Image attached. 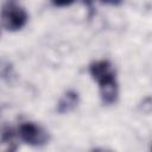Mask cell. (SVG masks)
Here are the masks:
<instances>
[{
    "mask_svg": "<svg viewBox=\"0 0 152 152\" xmlns=\"http://www.w3.org/2000/svg\"><path fill=\"white\" fill-rule=\"evenodd\" d=\"M89 74L99 84L100 96L103 103L113 104L119 96V86L115 71L109 61H95L89 65Z\"/></svg>",
    "mask_w": 152,
    "mask_h": 152,
    "instance_id": "obj_1",
    "label": "cell"
},
{
    "mask_svg": "<svg viewBox=\"0 0 152 152\" xmlns=\"http://www.w3.org/2000/svg\"><path fill=\"white\" fill-rule=\"evenodd\" d=\"M0 18L4 27L7 31H12V32L21 30L28 20L27 12L21 6L17 5L13 1H8L2 6L0 12Z\"/></svg>",
    "mask_w": 152,
    "mask_h": 152,
    "instance_id": "obj_2",
    "label": "cell"
},
{
    "mask_svg": "<svg viewBox=\"0 0 152 152\" xmlns=\"http://www.w3.org/2000/svg\"><path fill=\"white\" fill-rule=\"evenodd\" d=\"M19 138L27 145L42 146L49 141L48 132L34 122H23L18 128Z\"/></svg>",
    "mask_w": 152,
    "mask_h": 152,
    "instance_id": "obj_3",
    "label": "cell"
},
{
    "mask_svg": "<svg viewBox=\"0 0 152 152\" xmlns=\"http://www.w3.org/2000/svg\"><path fill=\"white\" fill-rule=\"evenodd\" d=\"M78 102H80L78 93L75 90H68L63 94V96L57 102L56 110L59 114H68L78 106Z\"/></svg>",
    "mask_w": 152,
    "mask_h": 152,
    "instance_id": "obj_4",
    "label": "cell"
},
{
    "mask_svg": "<svg viewBox=\"0 0 152 152\" xmlns=\"http://www.w3.org/2000/svg\"><path fill=\"white\" fill-rule=\"evenodd\" d=\"M75 0H51L52 5L56 7H66L70 6Z\"/></svg>",
    "mask_w": 152,
    "mask_h": 152,
    "instance_id": "obj_5",
    "label": "cell"
},
{
    "mask_svg": "<svg viewBox=\"0 0 152 152\" xmlns=\"http://www.w3.org/2000/svg\"><path fill=\"white\" fill-rule=\"evenodd\" d=\"M124 0H101V2L106 4V5H110V6H118Z\"/></svg>",
    "mask_w": 152,
    "mask_h": 152,
    "instance_id": "obj_6",
    "label": "cell"
}]
</instances>
